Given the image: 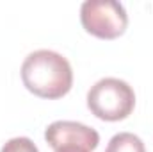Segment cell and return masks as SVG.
I'll use <instances>...</instances> for the list:
<instances>
[{
	"label": "cell",
	"mask_w": 153,
	"mask_h": 152,
	"mask_svg": "<svg viewBox=\"0 0 153 152\" xmlns=\"http://www.w3.org/2000/svg\"><path fill=\"white\" fill-rule=\"evenodd\" d=\"M22 81L30 93L41 99H61L71 90L73 70L62 54L41 48L25 57Z\"/></svg>",
	"instance_id": "1"
},
{
	"label": "cell",
	"mask_w": 153,
	"mask_h": 152,
	"mask_svg": "<svg viewBox=\"0 0 153 152\" xmlns=\"http://www.w3.org/2000/svg\"><path fill=\"white\" fill-rule=\"evenodd\" d=\"M135 93L132 86L116 77L100 79L87 91V108L91 113L105 122L125 120L134 111Z\"/></svg>",
	"instance_id": "2"
},
{
	"label": "cell",
	"mask_w": 153,
	"mask_h": 152,
	"mask_svg": "<svg viewBox=\"0 0 153 152\" xmlns=\"http://www.w3.org/2000/svg\"><path fill=\"white\" fill-rule=\"evenodd\" d=\"M80 22L89 34L102 39H114L125 32L128 14L121 2L85 0L80 5Z\"/></svg>",
	"instance_id": "3"
},
{
	"label": "cell",
	"mask_w": 153,
	"mask_h": 152,
	"mask_svg": "<svg viewBox=\"0 0 153 152\" xmlns=\"http://www.w3.org/2000/svg\"><path fill=\"white\" fill-rule=\"evenodd\" d=\"M45 140L50 147L59 149L64 145H80L87 150H94L100 143V134L80 122L57 120L45 131Z\"/></svg>",
	"instance_id": "4"
},
{
	"label": "cell",
	"mask_w": 153,
	"mask_h": 152,
	"mask_svg": "<svg viewBox=\"0 0 153 152\" xmlns=\"http://www.w3.org/2000/svg\"><path fill=\"white\" fill-rule=\"evenodd\" d=\"M105 152H146L144 143L132 132H117L111 138Z\"/></svg>",
	"instance_id": "5"
},
{
	"label": "cell",
	"mask_w": 153,
	"mask_h": 152,
	"mask_svg": "<svg viewBox=\"0 0 153 152\" xmlns=\"http://www.w3.org/2000/svg\"><path fill=\"white\" fill-rule=\"evenodd\" d=\"M0 152H39V150L30 138L18 136V138H11L7 143H4Z\"/></svg>",
	"instance_id": "6"
},
{
	"label": "cell",
	"mask_w": 153,
	"mask_h": 152,
	"mask_svg": "<svg viewBox=\"0 0 153 152\" xmlns=\"http://www.w3.org/2000/svg\"><path fill=\"white\" fill-rule=\"evenodd\" d=\"M55 152H91V150H87V149H84L80 145H64V147L55 149Z\"/></svg>",
	"instance_id": "7"
}]
</instances>
